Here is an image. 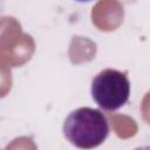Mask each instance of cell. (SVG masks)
Instances as JSON below:
<instances>
[{"label":"cell","mask_w":150,"mask_h":150,"mask_svg":"<svg viewBox=\"0 0 150 150\" xmlns=\"http://www.w3.org/2000/svg\"><path fill=\"white\" fill-rule=\"evenodd\" d=\"M130 95V82L125 73L116 69L100 71L91 82V96L100 108L112 111L123 107Z\"/></svg>","instance_id":"7a4b0ae2"},{"label":"cell","mask_w":150,"mask_h":150,"mask_svg":"<svg viewBox=\"0 0 150 150\" xmlns=\"http://www.w3.org/2000/svg\"><path fill=\"white\" fill-rule=\"evenodd\" d=\"M76 1H80V2H84V1H90V0H76Z\"/></svg>","instance_id":"3957f363"},{"label":"cell","mask_w":150,"mask_h":150,"mask_svg":"<svg viewBox=\"0 0 150 150\" xmlns=\"http://www.w3.org/2000/svg\"><path fill=\"white\" fill-rule=\"evenodd\" d=\"M63 134L73 145L81 149H93L105 141L109 135V124L98 109L82 107L66 117Z\"/></svg>","instance_id":"6da1fadb"}]
</instances>
